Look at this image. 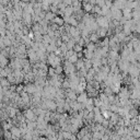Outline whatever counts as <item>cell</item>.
Wrapping results in <instances>:
<instances>
[{
	"label": "cell",
	"mask_w": 140,
	"mask_h": 140,
	"mask_svg": "<svg viewBox=\"0 0 140 140\" xmlns=\"http://www.w3.org/2000/svg\"><path fill=\"white\" fill-rule=\"evenodd\" d=\"M59 49L61 50V53H63V54H66V53H67V50H68V47H67L66 43H64V42H63V44H61V45L59 46Z\"/></svg>",
	"instance_id": "23"
},
{
	"label": "cell",
	"mask_w": 140,
	"mask_h": 140,
	"mask_svg": "<svg viewBox=\"0 0 140 140\" xmlns=\"http://www.w3.org/2000/svg\"><path fill=\"white\" fill-rule=\"evenodd\" d=\"M55 75H56L55 68H54V67H51V66H49L48 67V71H47V77H54Z\"/></svg>",
	"instance_id": "22"
},
{
	"label": "cell",
	"mask_w": 140,
	"mask_h": 140,
	"mask_svg": "<svg viewBox=\"0 0 140 140\" xmlns=\"http://www.w3.org/2000/svg\"><path fill=\"white\" fill-rule=\"evenodd\" d=\"M96 47H97V45L94 44V43H92V42H90L89 44L85 45V48H86L88 50H90V51H93V53H94V50L96 49Z\"/></svg>",
	"instance_id": "13"
},
{
	"label": "cell",
	"mask_w": 140,
	"mask_h": 140,
	"mask_svg": "<svg viewBox=\"0 0 140 140\" xmlns=\"http://www.w3.org/2000/svg\"><path fill=\"white\" fill-rule=\"evenodd\" d=\"M75 66H76L77 70H80L81 68H83L84 67V58H79V60L75 64Z\"/></svg>",
	"instance_id": "12"
},
{
	"label": "cell",
	"mask_w": 140,
	"mask_h": 140,
	"mask_svg": "<svg viewBox=\"0 0 140 140\" xmlns=\"http://www.w3.org/2000/svg\"><path fill=\"white\" fill-rule=\"evenodd\" d=\"M4 138H6V139H12L11 130H4Z\"/></svg>",
	"instance_id": "24"
},
{
	"label": "cell",
	"mask_w": 140,
	"mask_h": 140,
	"mask_svg": "<svg viewBox=\"0 0 140 140\" xmlns=\"http://www.w3.org/2000/svg\"><path fill=\"white\" fill-rule=\"evenodd\" d=\"M7 79L9 80V82L11 84H15V82H17V78H15V76L13 75V72H11V74H9L7 76Z\"/></svg>",
	"instance_id": "14"
},
{
	"label": "cell",
	"mask_w": 140,
	"mask_h": 140,
	"mask_svg": "<svg viewBox=\"0 0 140 140\" xmlns=\"http://www.w3.org/2000/svg\"><path fill=\"white\" fill-rule=\"evenodd\" d=\"M84 67H85L88 70L91 69L92 67H93V65H92V60H91V59H86V58H84Z\"/></svg>",
	"instance_id": "19"
},
{
	"label": "cell",
	"mask_w": 140,
	"mask_h": 140,
	"mask_svg": "<svg viewBox=\"0 0 140 140\" xmlns=\"http://www.w3.org/2000/svg\"><path fill=\"white\" fill-rule=\"evenodd\" d=\"M3 43H4V46H6V47H11V46L13 45L12 41L10 39L8 36H4V37H3Z\"/></svg>",
	"instance_id": "16"
},
{
	"label": "cell",
	"mask_w": 140,
	"mask_h": 140,
	"mask_svg": "<svg viewBox=\"0 0 140 140\" xmlns=\"http://www.w3.org/2000/svg\"><path fill=\"white\" fill-rule=\"evenodd\" d=\"M20 1H24V2H31V0H20Z\"/></svg>",
	"instance_id": "25"
},
{
	"label": "cell",
	"mask_w": 140,
	"mask_h": 140,
	"mask_svg": "<svg viewBox=\"0 0 140 140\" xmlns=\"http://www.w3.org/2000/svg\"><path fill=\"white\" fill-rule=\"evenodd\" d=\"M131 136H132L134 139H139V138H140V130H137V129H132Z\"/></svg>",
	"instance_id": "20"
},
{
	"label": "cell",
	"mask_w": 140,
	"mask_h": 140,
	"mask_svg": "<svg viewBox=\"0 0 140 140\" xmlns=\"http://www.w3.org/2000/svg\"><path fill=\"white\" fill-rule=\"evenodd\" d=\"M88 94H86V92L83 91L82 93H80V94H78V98H77V101L78 102H80V103H86L88 102Z\"/></svg>",
	"instance_id": "4"
},
{
	"label": "cell",
	"mask_w": 140,
	"mask_h": 140,
	"mask_svg": "<svg viewBox=\"0 0 140 140\" xmlns=\"http://www.w3.org/2000/svg\"><path fill=\"white\" fill-rule=\"evenodd\" d=\"M83 57L84 58H86V59H92L93 57H94V53H93V51H90V50H88L85 47L83 48Z\"/></svg>",
	"instance_id": "9"
},
{
	"label": "cell",
	"mask_w": 140,
	"mask_h": 140,
	"mask_svg": "<svg viewBox=\"0 0 140 140\" xmlns=\"http://www.w3.org/2000/svg\"><path fill=\"white\" fill-rule=\"evenodd\" d=\"M0 84H1L2 88H6V86H10L11 83L9 82V80L7 79V77H1L0 78Z\"/></svg>",
	"instance_id": "11"
},
{
	"label": "cell",
	"mask_w": 140,
	"mask_h": 140,
	"mask_svg": "<svg viewBox=\"0 0 140 140\" xmlns=\"http://www.w3.org/2000/svg\"><path fill=\"white\" fill-rule=\"evenodd\" d=\"M89 39H90V42L94 43V44H97L98 42H100V37H98V35H97L96 32H92V33H90V35H89Z\"/></svg>",
	"instance_id": "6"
},
{
	"label": "cell",
	"mask_w": 140,
	"mask_h": 140,
	"mask_svg": "<svg viewBox=\"0 0 140 140\" xmlns=\"http://www.w3.org/2000/svg\"><path fill=\"white\" fill-rule=\"evenodd\" d=\"M24 91H26L29 94L33 95L34 93L37 91V86H36V84L34 83V82H30V83L24 84Z\"/></svg>",
	"instance_id": "1"
},
{
	"label": "cell",
	"mask_w": 140,
	"mask_h": 140,
	"mask_svg": "<svg viewBox=\"0 0 140 140\" xmlns=\"http://www.w3.org/2000/svg\"><path fill=\"white\" fill-rule=\"evenodd\" d=\"M55 72L56 75H61L64 74V65H58L55 67Z\"/></svg>",
	"instance_id": "18"
},
{
	"label": "cell",
	"mask_w": 140,
	"mask_h": 140,
	"mask_svg": "<svg viewBox=\"0 0 140 140\" xmlns=\"http://www.w3.org/2000/svg\"><path fill=\"white\" fill-rule=\"evenodd\" d=\"M68 60L70 61V63H72V64H76L78 60H79V57H78V54L77 53H75V54H72L69 58H68Z\"/></svg>",
	"instance_id": "17"
},
{
	"label": "cell",
	"mask_w": 140,
	"mask_h": 140,
	"mask_svg": "<svg viewBox=\"0 0 140 140\" xmlns=\"http://www.w3.org/2000/svg\"><path fill=\"white\" fill-rule=\"evenodd\" d=\"M0 51H1V48H0Z\"/></svg>",
	"instance_id": "26"
},
{
	"label": "cell",
	"mask_w": 140,
	"mask_h": 140,
	"mask_svg": "<svg viewBox=\"0 0 140 140\" xmlns=\"http://www.w3.org/2000/svg\"><path fill=\"white\" fill-rule=\"evenodd\" d=\"M83 48H84V47H82V46H81L80 44L76 43V44H75V46H74V48H72V49L75 50V53H79V51H82V50H83Z\"/></svg>",
	"instance_id": "21"
},
{
	"label": "cell",
	"mask_w": 140,
	"mask_h": 140,
	"mask_svg": "<svg viewBox=\"0 0 140 140\" xmlns=\"http://www.w3.org/2000/svg\"><path fill=\"white\" fill-rule=\"evenodd\" d=\"M107 29H105V28H98L97 30H96V33H97V35H98V37L100 38H104L105 36H107Z\"/></svg>",
	"instance_id": "7"
},
{
	"label": "cell",
	"mask_w": 140,
	"mask_h": 140,
	"mask_svg": "<svg viewBox=\"0 0 140 140\" xmlns=\"http://www.w3.org/2000/svg\"><path fill=\"white\" fill-rule=\"evenodd\" d=\"M12 132V139H19L21 138L22 136V131H21V128L18 127V126H12V128L10 129Z\"/></svg>",
	"instance_id": "2"
},
{
	"label": "cell",
	"mask_w": 140,
	"mask_h": 140,
	"mask_svg": "<svg viewBox=\"0 0 140 140\" xmlns=\"http://www.w3.org/2000/svg\"><path fill=\"white\" fill-rule=\"evenodd\" d=\"M56 15L57 14H55L54 12H51L49 10V11H47V12H46V14H45V20H46V21H48V22H51Z\"/></svg>",
	"instance_id": "10"
},
{
	"label": "cell",
	"mask_w": 140,
	"mask_h": 140,
	"mask_svg": "<svg viewBox=\"0 0 140 140\" xmlns=\"http://www.w3.org/2000/svg\"><path fill=\"white\" fill-rule=\"evenodd\" d=\"M61 88H63V89H65V90H67V89H70V81L68 80V78L66 77V79L63 81V84H61Z\"/></svg>",
	"instance_id": "15"
},
{
	"label": "cell",
	"mask_w": 140,
	"mask_h": 140,
	"mask_svg": "<svg viewBox=\"0 0 140 140\" xmlns=\"http://www.w3.org/2000/svg\"><path fill=\"white\" fill-rule=\"evenodd\" d=\"M53 23H56L57 25H59V26H61V25L65 24V20H64V17H61V15H56V17L53 19V21H51Z\"/></svg>",
	"instance_id": "5"
},
{
	"label": "cell",
	"mask_w": 140,
	"mask_h": 140,
	"mask_svg": "<svg viewBox=\"0 0 140 140\" xmlns=\"http://www.w3.org/2000/svg\"><path fill=\"white\" fill-rule=\"evenodd\" d=\"M74 7L72 6H67L65 11H64V17H71L72 14H74Z\"/></svg>",
	"instance_id": "8"
},
{
	"label": "cell",
	"mask_w": 140,
	"mask_h": 140,
	"mask_svg": "<svg viewBox=\"0 0 140 140\" xmlns=\"http://www.w3.org/2000/svg\"><path fill=\"white\" fill-rule=\"evenodd\" d=\"M93 6H94V4H92L91 2H82V9L84 10L85 13H91Z\"/></svg>",
	"instance_id": "3"
}]
</instances>
